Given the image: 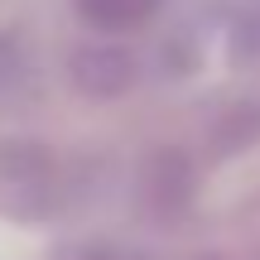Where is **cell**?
<instances>
[{"mask_svg":"<svg viewBox=\"0 0 260 260\" xmlns=\"http://www.w3.org/2000/svg\"><path fill=\"white\" fill-rule=\"evenodd\" d=\"M87 260H121V255H87Z\"/></svg>","mask_w":260,"mask_h":260,"instance_id":"3957f363","label":"cell"},{"mask_svg":"<svg viewBox=\"0 0 260 260\" xmlns=\"http://www.w3.org/2000/svg\"><path fill=\"white\" fill-rule=\"evenodd\" d=\"M58 207V169L39 145H0V212L44 222Z\"/></svg>","mask_w":260,"mask_h":260,"instance_id":"6da1fadb","label":"cell"},{"mask_svg":"<svg viewBox=\"0 0 260 260\" xmlns=\"http://www.w3.org/2000/svg\"><path fill=\"white\" fill-rule=\"evenodd\" d=\"M159 0H77V15L96 29H111V34H125V29H140L145 19H154Z\"/></svg>","mask_w":260,"mask_h":260,"instance_id":"7a4b0ae2","label":"cell"}]
</instances>
